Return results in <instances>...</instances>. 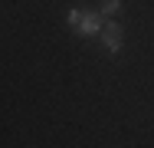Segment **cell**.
I'll list each match as a JSON object with an SVG mask.
<instances>
[{
	"label": "cell",
	"instance_id": "cell-1",
	"mask_svg": "<svg viewBox=\"0 0 154 148\" xmlns=\"http://www.w3.org/2000/svg\"><path fill=\"white\" fill-rule=\"evenodd\" d=\"M66 20H69V27L75 30L79 36H85V40L102 36V27H105V17H102L98 10H79V7H72V10L66 13Z\"/></svg>",
	"mask_w": 154,
	"mask_h": 148
},
{
	"label": "cell",
	"instance_id": "cell-2",
	"mask_svg": "<svg viewBox=\"0 0 154 148\" xmlns=\"http://www.w3.org/2000/svg\"><path fill=\"white\" fill-rule=\"evenodd\" d=\"M122 40H125V30L118 20H105V27H102V43H105V50L108 53H118L122 50Z\"/></svg>",
	"mask_w": 154,
	"mask_h": 148
},
{
	"label": "cell",
	"instance_id": "cell-3",
	"mask_svg": "<svg viewBox=\"0 0 154 148\" xmlns=\"http://www.w3.org/2000/svg\"><path fill=\"white\" fill-rule=\"evenodd\" d=\"M98 13H102V17H115V13H122V0H102Z\"/></svg>",
	"mask_w": 154,
	"mask_h": 148
}]
</instances>
